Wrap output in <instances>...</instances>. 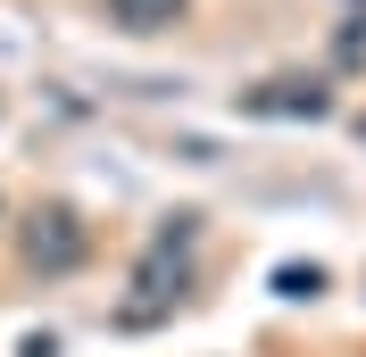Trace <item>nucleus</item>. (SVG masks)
Wrapping results in <instances>:
<instances>
[{"instance_id":"obj_1","label":"nucleus","mask_w":366,"mask_h":357,"mask_svg":"<svg viewBox=\"0 0 366 357\" xmlns=\"http://www.w3.org/2000/svg\"><path fill=\"white\" fill-rule=\"evenodd\" d=\"M192 233H200L192 216L159 224V241L142 249V266H134V291H142V308H125V324H150V316H159L167 299L183 291V274H192Z\"/></svg>"},{"instance_id":"obj_2","label":"nucleus","mask_w":366,"mask_h":357,"mask_svg":"<svg viewBox=\"0 0 366 357\" xmlns=\"http://www.w3.org/2000/svg\"><path fill=\"white\" fill-rule=\"evenodd\" d=\"M17 249H25V266H42V274H75V266L92 258V233H84L75 208H34Z\"/></svg>"},{"instance_id":"obj_3","label":"nucleus","mask_w":366,"mask_h":357,"mask_svg":"<svg viewBox=\"0 0 366 357\" xmlns=\"http://www.w3.org/2000/svg\"><path fill=\"white\" fill-rule=\"evenodd\" d=\"M242 109H250V116H325V109H333V91H325V84H300V75H283V84H258Z\"/></svg>"},{"instance_id":"obj_4","label":"nucleus","mask_w":366,"mask_h":357,"mask_svg":"<svg viewBox=\"0 0 366 357\" xmlns=\"http://www.w3.org/2000/svg\"><path fill=\"white\" fill-rule=\"evenodd\" d=\"M183 9H192V0H109V17L125 25V34H167Z\"/></svg>"},{"instance_id":"obj_5","label":"nucleus","mask_w":366,"mask_h":357,"mask_svg":"<svg viewBox=\"0 0 366 357\" xmlns=\"http://www.w3.org/2000/svg\"><path fill=\"white\" fill-rule=\"evenodd\" d=\"M274 291H283V299H317V291H325V266H274Z\"/></svg>"},{"instance_id":"obj_6","label":"nucleus","mask_w":366,"mask_h":357,"mask_svg":"<svg viewBox=\"0 0 366 357\" xmlns=\"http://www.w3.org/2000/svg\"><path fill=\"white\" fill-rule=\"evenodd\" d=\"M342 59H350V67L366 59V17H350V25H342Z\"/></svg>"},{"instance_id":"obj_7","label":"nucleus","mask_w":366,"mask_h":357,"mask_svg":"<svg viewBox=\"0 0 366 357\" xmlns=\"http://www.w3.org/2000/svg\"><path fill=\"white\" fill-rule=\"evenodd\" d=\"M25 357H59V341H50V333H34V341H25Z\"/></svg>"}]
</instances>
